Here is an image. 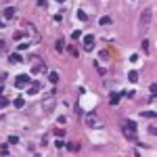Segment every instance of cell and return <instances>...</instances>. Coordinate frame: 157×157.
I'll return each mask as SVG.
<instances>
[{"label": "cell", "instance_id": "6da1fadb", "mask_svg": "<svg viewBox=\"0 0 157 157\" xmlns=\"http://www.w3.org/2000/svg\"><path fill=\"white\" fill-rule=\"evenodd\" d=\"M136 124H134L132 120H124L122 122V134L128 138V140H136Z\"/></svg>", "mask_w": 157, "mask_h": 157}, {"label": "cell", "instance_id": "7a4b0ae2", "mask_svg": "<svg viewBox=\"0 0 157 157\" xmlns=\"http://www.w3.org/2000/svg\"><path fill=\"white\" fill-rule=\"evenodd\" d=\"M84 124H86V126H90V128H94V130H101V128L105 126V122L94 113V111H88V113L84 115Z\"/></svg>", "mask_w": 157, "mask_h": 157}, {"label": "cell", "instance_id": "3957f363", "mask_svg": "<svg viewBox=\"0 0 157 157\" xmlns=\"http://www.w3.org/2000/svg\"><path fill=\"white\" fill-rule=\"evenodd\" d=\"M30 63H32V67H30L32 73H42L44 67H46V65H44V61H42L38 55H32V57H30Z\"/></svg>", "mask_w": 157, "mask_h": 157}, {"label": "cell", "instance_id": "277c9868", "mask_svg": "<svg viewBox=\"0 0 157 157\" xmlns=\"http://www.w3.org/2000/svg\"><path fill=\"white\" fill-rule=\"evenodd\" d=\"M151 21H153V11H151V9H147V11L140 15V32H147V30H149Z\"/></svg>", "mask_w": 157, "mask_h": 157}, {"label": "cell", "instance_id": "5b68a950", "mask_svg": "<svg viewBox=\"0 0 157 157\" xmlns=\"http://www.w3.org/2000/svg\"><path fill=\"white\" fill-rule=\"evenodd\" d=\"M53 109H55V99H53V97H48V99L42 101V113H44V115H48Z\"/></svg>", "mask_w": 157, "mask_h": 157}, {"label": "cell", "instance_id": "8992f818", "mask_svg": "<svg viewBox=\"0 0 157 157\" xmlns=\"http://www.w3.org/2000/svg\"><path fill=\"white\" fill-rule=\"evenodd\" d=\"M94 48V36H84V50H92Z\"/></svg>", "mask_w": 157, "mask_h": 157}, {"label": "cell", "instance_id": "52a82bcc", "mask_svg": "<svg viewBox=\"0 0 157 157\" xmlns=\"http://www.w3.org/2000/svg\"><path fill=\"white\" fill-rule=\"evenodd\" d=\"M15 84H17L19 88H23V86H27V84H30V76H25V73H21V76H17Z\"/></svg>", "mask_w": 157, "mask_h": 157}, {"label": "cell", "instance_id": "ba28073f", "mask_svg": "<svg viewBox=\"0 0 157 157\" xmlns=\"http://www.w3.org/2000/svg\"><path fill=\"white\" fill-rule=\"evenodd\" d=\"M122 97H124L122 92H111V94H109V103H111V105H117Z\"/></svg>", "mask_w": 157, "mask_h": 157}, {"label": "cell", "instance_id": "9c48e42d", "mask_svg": "<svg viewBox=\"0 0 157 157\" xmlns=\"http://www.w3.org/2000/svg\"><path fill=\"white\" fill-rule=\"evenodd\" d=\"M2 15H4V17H6V19H13V17H15V15H17V9H15V6H6V9H4V13H2Z\"/></svg>", "mask_w": 157, "mask_h": 157}, {"label": "cell", "instance_id": "30bf717a", "mask_svg": "<svg viewBox=\"0 0 157 157\" xmlns=\"http://www.w3.org/2000/svg\"><path fill=\"white\" fill-rule=\"evenodd\" d=\"M9 61H11V63H21V61H23V57H21L19 53H13V55H9Z\"/></svg>", "mask_w": 157, "mask_h": 157}, {"label": "cell", "instance_id": "8fae6325", "mask_svg": "<svg viewBox=\"0 0 157 157\" xmlns=\"http://www.w3.org/2000/svg\"><path fill=\"white\" fill-rule=\"evenodd\" d=\"M40 88H42V84H38V82H34V86L27 90V94H36V92H40Z\"/></svg>", "mask_w": 157, "mask_h": 157}, {"label": "cell", "instance_id": "7c38bea8", "mask_svg": "<svg viewBox=\"0 0 157 157\" xmlns=\"http://www.w3.org/2000/svg\"><path fill=\"white\" fill-rule=\"evenodd\" d=\"M48 80H50L53 84H57V82H59V73H57V71H48Z\"/></svg>", "mask_w": 157, "mask_h": 157}, {"label": "cell", "instance_id": "4fadbf2b", "mask_svg": "<svg viewBox=\"0 0 157 157\" xmlns=\"http://www.w3.org/2000/svg\"><path fill=\"white\" fill-rule=\"evenodd\" d=\"M65 149H67V151H71V153H78V151H80V147H78V145H71V143H67Z\"/></svg>", "mask_w": 157, "mask_h": 157}, {"label": "cell", "instance_id": "5bb4252c", "mask_svg": "<svg viewBox=\"0 0 157 157\" xmlns=\"http://www.w3.org/2000/svg\"><path fill=\"white\" fill-rule=\"evenodd\" d=\"M128 80H130L132 84H136V80H138V73H136V71H130V73H128Z\"/></svg>", "mask_w": 157, "mask_h": 157}, {"label": "cell", "instance_id": "9a60e30c", "mask_svg": "<svg viewBox=\"0 0 157 157\" xmlns=\"http://www.w3.org/2000/svg\"><path fill=\"white\" fill-rule=\"evenodd\" d=\"M13 105H15L17 109H21V107H23V97H17V99L13 101Z\"/></svg>", "mask_w": 157, "mask_h": 157}, {"label": "cell", "instance_id": "2e32d148", "mask_svg": "<svg viewBox=\"0 0 157 157\" xmlns=\"http://www.w3.org/2000/svg\"><path fill=\"white\" fill-rule=\"evenodd\" d=\"M57 50H59V53H63V50H65V40H63V38H61V40H57Z\"/></svg>", "mask_w": 157, "mask_h": 157}, {"label": "cell", "instance_id": "e0dca14e", "mask_svg": "<svg viewBox=\"0 0 157 157\" xmlns=\"http://www.w3.org/2000/svg\"><path fill=\"white\" fill-rule=\"evenodd\" d=\"M111 21H113V19H111V17H101V21H99V23H101V25H109V23H111Z\"/></svg>", "mask_w": 157, "mask_h": 157}, {"label": "cell", "instance_id": "ac0fdd59", "mask_svg": "<svg viewBox=\"0 0 157 157\" xmlns=\"http://www.w3.org/2000/svg\"><path fill=\"white\" fill-rule=\"evenodd\" d=\"M9 145H0V155H9Z\"/></svg>", "mask_w": 157, "mask_h": 157}, {"label": "cell", "instance_id": "d6986e66", "mask_svg": "<svg viewBox=\"0 0 157 157\" xmlns=\"http://www.w3.org/2000/svg\"><path fill=\"white\" fill-rule=\"evenodd\" d=\"M67 50H69V55H71V57H78V55H80L76 46H67Z\"/></svg>", "mask_w": 157, "mask_h": 157}, {"label": "cell", "instance_id": "ffe728a7", "mask_svg": "<svg viewBox=\"0 0 157 157\" xmlns=\"http://www.w3.org/2000/svg\"><path fill=\"white\" fill-rule=\"evenodd\" d=\"M149 134H151V136H155V134H157V126H155V124H149Z\"/></svg>", "mask_w": 157, "mask_h": 157}, {"label": "cell", "instance_id": "44dd1931", "mask_svg": "<svg viewBox=\"0 0 157 157\" xmlns=\"http://www.w3.org/2000/svg\"><path fill=\"white\" fill-rule=\"evenodd\" d=\"M78 19H80V21H86V19H88V15H86L84 11H78Z\"/></svg>", "mask_w": 157, "mask_h": 157}, {"label": "cell", "instance_id": "7402d4cb", "mask_svg": "<svg viewBox=\"0 0 157 157\" xmlns=\"http://www.w3.org/2000/svg\"><path fill=\"white\" fill-rule=\"evenodd\" d=\"M9 105V99H4V97H0V109H2V107H6Z\"/></svg>", "mask_w": 157, "mask_h": 157}, {"label": "cell", "instance_id": "603a6c76", "mask_svg": "<svg viewBox=\"0 0 157 157\" xmlns=\"http://www.w3.org/2000/svg\"><path fill=\"white\" fill-rule=\"evenodd\" d=\"M55 147H57V149H65V143H63V140H61V138H59V140H57V143H55Z\"/></svg>", "mask_w": 157, "mask_h": 157}, {"label": "cell", "instance_id": "cb8c5ba5", "mask_svg": "<svg viewBox=\"0 0 157 157\" xmlns=\"http://www.w3.org/2000/svg\"><path fill=\"white\" fill-rule=\"evenodd\" d=\"M9 143H11V145H17V143H19V136H11Z\"/></svg>", "mask_w": 157, "mask_h": 157}, {"label": "cell", "instance_id": "d4e9b609", "mask_svg": "<svg viewBox=\"0 0 157 157\" xmlns=\"http://www.w3.org/2000/svg\"><path fill=\"white\" fill-rule=\"evenodd\" d=\"M55 136H59V138H63V136H65V132H63V130H55Z\"/></svg>", "mask_w": 157, "mask_h": 157}, {"label": "cell", "instance_id": "484cf974", "mask_svg": "<svg viewBox=\"0 0 157 157\" xmlns=\"http://www.w3.org/2000/svg\"><path fill=\"white\" fill-rule=\"evenodd\" d=\"M143 48H145V53H151V50H149V42H147V40H143Z\"/></svg>", "mask_w": 157, "mask_h": 157}, {"label": "cell", "instance_id": "4316f807", "mask_svg": "<svg viewBox=\"0 0 157 157\" xmlns=\"http://www.w3.org/2000/svg\"><path fill=\"white\" fill-rule=\"evenodd\" d=\"M13 38H15V40H21V38H23V34H21V32H15Z\"/></svg>", "mask_w": 157, "mask_h": 157}, {"label": "cell", "instance_id": "83f0119b", "mask_svg": "<svg viewBox=\"0 0 157 157\" xmlns=\"http://www.w3.org/2000/svg\"><path fill=\"white\" fill-rule=\"evenodd\" d=\"M0 48H6V42L4 40H0Z\"/></svg>", "mask_w": 157, "mask_h": 157}, {"label": "cell", "instance_id": "f1b7e54d", "mask_svg": "<svg viewBox=\"0 0 157 157\" xmlns=\"http://www.w3.org/2000/svg\"><path fill=\"white\" fill-rule=\"evenodd\" d=\"M57 2H61V4H63V2H67V0H57Z\"/></svg>", "mask_w": 157, "mask_h": 157}, {"label": "cell", "instance_id": "f546056e", "mask_svg": "<svg viewBox=\"0 0 157 157\" xmlns=\"http://www.w3.org/2000/svg\"><path fill=\"white\" fill-rule=\"evenodd\" d=\"M2 25H4V23H2V21H0V27H2Z\"/></svg>", "mask_w": 157, "mask_h": 157}]
</instances>
